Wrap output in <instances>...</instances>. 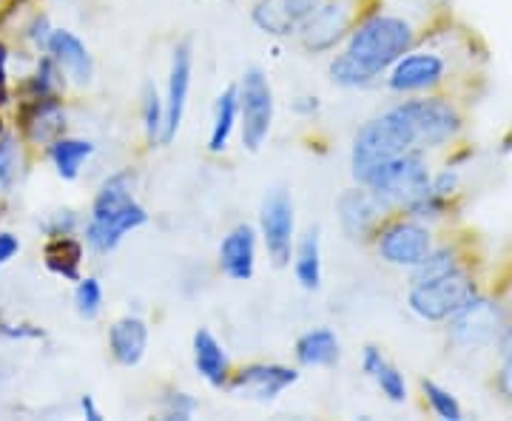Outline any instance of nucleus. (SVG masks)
<instances>
[{"label": "nucleus", "mask_w": 512, "mask_h": 421, "mask_svg": "<svg viewBox=\"0 0 512 421\" xmlns=\"http://www.w3.org/2000/svg\"><path fill=\"white\" fill-rule=\"evenodd\" d=\"M336 208H339V222H342V228H345V234L350 239L367 237L384 214L382 208H379V202L373 200V194L367 188H350V191H345L339 197V202H336Z\"/></svg>", "instance_id": "nucleus-17"}, {"label": "nucleus", "mask_w": 512, "mask_h": 421, "mask_svg": "<svg viewBox=\"0 0 512 421\" xmlns=\"http://www.w3.org/2000/svg\"><path fill=\"white\" fill-rule=\"evenodd\" d=\"M6 46H0V103H3V97H6Z\"/></svg>", "instance_id": "nucleus-41"}, {"label": "nucleus", "mask_w": 512, "mask_h": 421, "mask_svg": "<svg viewBox=\"0 0 512 421\" xmlns=\"http://www.w3.org/2000/svg\"><path fill=\"white\" fill-rule=\"evenodd\" d=\"M458 185H461V177H458L456 168H450V165H447L444 171H439V174H433V177H430V191H433V194H439V197H447V200L456 194Z\"/></svg>", "instance_id": "nucleus-35"}, {"label": "nucleus", "mask_w": 512, "mask_h": 421, "mask_svg": "<svg viewBox=\"0 0 512 421\" xmlns=\"http://www.w3.org/2000/svg\"><path fill=\"white\" fill-rule=\"evenodd\" d=\"M495 387H498V396L512 407V350L501 356V367H498V376H495Z\"/></svg>", "instance_id": "nucleus-36"}, {"label": "nucleus", "mask_w": 512, "mask_h": 421, "mask_svg": "<svg viewBox=\"0 0 512 421\" xmlns=\"http://www.w3.org/2000/svg\"><path fill=\"white\" fill-rule=\"evenodd\" d=\"M23 129L37 143H55L66 129V111L57 103L55 94L32 97V103L23 111Z\"/></svg>", "instance_id": "nucleus-19"}, {"label": "nucleus", "mask_w": 512, "mask_h": 421, "mask_svg": "<svg viewBox=\"0 0 512 421\" xmlns=\"http://www.w3.org/2000/svg\"><path fill=\"white\" fill-rule=\"evenodd\" d=\"M239 117V103H237V89H225L214 106V126H211V140H208V148L211 154H220L228 148V140H231V131L237 126Z\"/></svg>", "instance_id": "nucleus-26"}, {"label": "nucleus", "mask_w": 512, "mask_h": 421, "mask_svg": "<svg viewBox=\"0 0 512 421\" xmlns=\"http://www.w3.org/2000/svg\"><path fill=\"white\" fill-rule=\"evenodd\" d=\"M456 268H461L456 248H450V245H439V248H436V245H433V251L421 259L419 265L410 268V285H416V282H430V279H439V276L444 274H453Z\"/></svg>", "instance_id": "nucleus-27"}, {"label": "nucleus", "mask_w": 512, "mask_h": 421, "mask_svg": "<svg viewBox=\"0 0 512 421\" xmlns=\"http://www.w3.org/2000/svg\"><path fill=\"white\" fill-rule=\"evenodd\" d=\"M49 154H52V163H55L57 174H60L63 180H74V177L80 174L83 163L94 154V146L89 140L57 137L55 143H52V148H49Z\"/></svg>", "instance_id": "nucleus-25"}, {"label": "nucleus", "mask_w": 512, "mask_h": 421, "mask_svg": "<svg viewBox=\"0 0 512 421\" xmlns=\"http://www.w3.org/2000/svg\"><path fill=\"white\" fill-rule=\"evenodd\" d=\"M143 123H146V134L151 143H157L163 137V123H165V103L160 100V94L154 86H146L143 94Z\"/></svg>", "instance_id": "nucleus-29"}, {"label": "nucleus", "mask_w": 512, "mask_h": 421, "mask_svg": "<svg viewBox=\"0 0 512 421\" xmlns=\"http://www.w3.org/2000/svg\"><path fill=\"white\" fill-rule=\"evenodd\" d=\"M256 265V234L251 225H237L220 245V268L237 282H248Z\"/></svg>", "instance_id": "nucleus-18"}, {"label": "nucleus", "mask_w": 512, "mask_h": 421, "mask_svg": "<svg viewBox=\"0 0 512 421\" xmlns=\"http://www.w3.org/2000/svg\"><path fill=\"white\" fill-rule=\"evenodd\" d=\"M373 379H376L379 390H382L390 402L393 404L407 402V382H404V373L399 370V367L390 365V362H384V365L379 367V373H376Z\"/></svg>", "instance_id": "nucleus-31"}, {"label": "nucleus", "mask_w": 512, "mask_h": 421, "mask_svg": "<svg viewBox=\"0 0 512 421\" xmlns=\"http://www.w3.org/2000/svg\"><path fill=\"white\" fill-rule=\"evenodd\" d=\"M80 262H83V245L69 234H60L46 245V265L49 271L80 282Z\"/></svg>", "instance_id": "nucleus-24"}, {"label": "nucleus", "mask_w": 512, "mask_h": 421, "mask_svg": "<svg viewBox=\"0 0 512 421\" xmlns=\"http://www.w3.org/2000/svg\"><path fill=\"white\" fill-rule=\"evenodd\" d=\"M296 279L305 291H316L322 282V248H319V231L311 228L296 245Z\"/></svg>", "instance_id": "nucleus-23"}, {"label": "nucleus", "mask_w": 512, "mask_h": 421, "mask_svg": "<svg viewBox=\"0 0 512 421\" xmlns=\"http://www.w3.org/2000/svg\"><path fill=\"white\" fill-rule=\"evenodd\" d=\"M239 129L242 146L248 151H259L268 140L271 120H274V92L268 86V77L259 69H248L237 89Z\"/></svg>", "instance_id": "nucleus-7"}, {"label": "nucleus", "mask_w": 512, "mask_h": 421, "mask_svg": "<svg viewBox=\"0 0 512 421\" xmlns=\"http://www.w3.org/2000/svg\"><path fill=\"white\" fill-rule=\"evenodd\" d=\"M296 359L308 367H330L339 362V339L328 328H316L296 342Z\"/></svg>", "instance_id": "nucleus-22"}, {"label": "nucleus", "mask_w": 512, "mask_h": 421, "mask_svg": "<svg viewBox=\"0 0 512 421\" xmlns=\"http://www.w3.org/2000/svg\"><path fill=\"white\" fill-rule=\"evenodd\" d=\"M194 365L197 373L208 385L222 387L228 382V373H231V362H228V353L217 342V336L211 330H197L194 333Z\"/></svg>", "instance_id": "nucleus-21"}, {"label": "nucleus", "mask_w": 512, "mask_h": 421, "mask_svg": "<svg viewBox=\"0 0 512 421\" xmlns=\"http://www.w3.org/2000/svg\"><path fill=\"white\" fill-rule=\"evenodd\" d=\"M0 131H3V126H0Z\"/></svg>", "instance_id": "nucleus-42"}, {"label": "nucleus", "mask_w": 512, "mask_h": 421, "mask_svg": "<svg viewBox=\"0 0 512 421\" xmlns=\"http://www.w3.org/2000/svg\"><path fill=\"white\" fill-rule=\"evenodd\" d=\"M20 168L18 143L12 137H0V188H9L15 183Z\"/></svg>", "instance_id": "nucleus-32"}, {"label": "nucleus", "mask_w": 512, "mask_h": 421, "mask_svg": "<svg viewBox=\"0 0 512 421\" xmlns=\"http://www.w3.org/2000/svg\"><path fill=\"white\" fill-rule=\"evenodd\" d=\"M20 251V242L12 234H0V265H6L9 259Z\"/></svg>", "instance_id": "nucleus-38"}, {"label": "nucleus", "mask_w": 512, "mask_h": 421, "mask_svg": "<svg viewBox=\"0 0 512 421\" xmlns=\"http://www.w3.org/2000/svg\"><path fill=\"white\" fill-rule=\"evenodd\" d=\"M259 222H262V237L276 268L288 265L293 251V200L285 188L268 191V197L262 200Z\"/></svg>", "instance_id": "nucleus-12"}, {"label": "nucleus", "mask_w": 512, "mask_h": 421, "mask_svg": "<svg viewBox=\"0 0 512 421\" xmlns=\"http://www.w3.org/2000/svg\"><path fill=\"white\" fill-rule=\"evenodd\" d=\"M387 359H384V353L376 345H367L365 356H362V367H365L367 376H376L379 373V367L384 365Z\"/></svg>", "instance_id": "nucleus-37"}, {"label": "nucleus", "mask_w": 512, "mask_h": 421, "mask_svg": "<svg viewBox=\"0 0 512 421\" xmlns=\"http://www.w3.org/2000/svg\"><path fill=\"white\" fill-rule=\"evenodd\" d=\"M49 35H52V29H49V20L37 18L35 26H32V40H35V43H40V46H46V43H49Z\"/></svg>", "instance_id": "nucleus-39"}, {"label": "nucleus", "mask_w": 512, "mask_h": 421, "mask_svg": "<svg viewBox=\"0 0 512 421\" xmlns=\"http://www.w3.org/2000/svg\"><path fill=\"white\" fill-rule=\"evenodd\" d=\"M299 379V373L293 367L285 365H251L245 370H239L237 379H234V390L237 393H245L251 399H259V402H268V399H276L285 387H291L293 382Z\"/></svg>", "instance_id": "nucleus-15"}, {"label": "nucleus", "mask_w": 512, "mask_h": 421, "mask_svg": "<svg viewBox=\"0 0 512 421\" xmlns=\"http://www.w3.org/2000/svg\"><path fill=\"white\" fill-rule=\"evenodd\" d=\"M478 291L476 276L464 268L453 274H444L430 282H416L407 291V305L424 322H447L456 311H461Z\"/></svg>", "instance_id": "nucleus-5"}, {"label": "nucleus", "mask_w": 512, "mask_h": 421, "mask_svg": "<svg viewBox=\"0 0 512 421\" xmlns=\"http://www.w3.org/2000/svg\"><path fill=\"white\" fill-rule=\"evenodd\" d=\"M319 6L322 0H259L254 6V23L268 35H296Z\"/></svg>", "instance_id": "nucleus-14"}, {"label": "nucleus", "mask_w": 512, "mask_h": 421, "mask_svg": "<svg viewBox=\"0 0 512 421\" xmlns=\"http://www.w3.org/2000/svg\"><path fill=\"white\" fill-rule=\"evenodd\" d=\"M507 313L501 308V302L493 296L476 293L461 311H456L447 319V336L456 348L481 350L490 348L498 336V330L504 328Z\"/></svg>", "instance_id": "nucleus-6"}, {"label": "nucleus", "mask_w": 512, "mask_h": 421, "mask_svg": "<svg viewBox=\"0 0 512 421\" xmlns=\"http://www.w3.org/2000/svg\"><path fill=\"white\" fill-rule=\"evenodd\" d=\"M191 66H194V55H191V43L183 40L174 57H171V72H168V92H165V123L160 143H171L180 131L183 123L185 103H188V89H191Z\"/></svg>", "instance_id": "nucleus-13"}, {"label": "nucleus", "mask_w": 512, "mask_h": 421, "mask_svg": "<svg viewBox=\"0 0 512 421\" xmlns=\"http://www.w3.org/2000/svg\"><path fill=\"white\" fill-rule=\"evenodd\" d=\"M46 49H49V55L55 60L57 69L69 74L77 86L92 83V55H89V49L83 46L80 37H74L72 32H66V29H52Z\"/></svg>", "instance_id": "nucleus-16"}, {"label": "nucleus", "mask_w": 512, "mask_h": 421, "mask_svg": "<svg viewBox=\"0 0 512 421\" xmlns=\"http://www.w3.org/2000/svg\"><path fill=\"white\" fill-rule=\"evenodd\" d=\"M109 345L111 356L120 362V365L134 367L143 356H146L148 348V328L143 319L137 316H123L117 319L109 330Z\"/></svg>", "instance_id": "nucleus-20"}, {"label": "nucleus", "mask_w": 512, "mask_h": 421, "mask_svg": "<svg viewBox=\"0 0 512 421\" xmlns=\"http://www.w3.org/2000/svg\"><path fill=\"white\" fill-rule=\"evenodd\" d=\"M29 89H32L35 97H49V94L57 92V69L52 57L40 60V69H37L35 77L29 80Z\"/></svg>", "instance_id": "nucleus-33"}, {"label": "nucleus", "mask_w": 512, "mask_h": 421, "mask_svg": "<svg viewBox=\"0 0 512 421\" xmlns=\"http://www.w3.org/2000/svg\"><path fill=\"white\" fill-rule=\"evenodd\" d=\"M194 410H197V402L188 393H171V396H165V419L188 421L194 416Z\"/></svg>", "instance_id": "nucleus-34"}, {"label": "nucleus", "mask_w": 512, "mask_h": 421, "mask_svg": "<svg viewBox=\"0 0 512 421\" xmlns=\"http://www.w3.org/2000/svg\"><path fill=\"white\" fill-rule=\"evenodd\" d=\"M410 111L416 120V137H419V148H441L447 143H453L458 137V131L464 126L458 109L447 100V97H413L410 100Z\"/></svg>", "instance_id": "nucleus-10"}, {"label": "nucleus", "mask_w": 512, "mask_h": 421, "mask_svg": "<svg viewBox=\"0 0 512 421\" xmlns=\"http://www.w3.org/2000/svg\"><path fill=\"white\" fill-rule=\"evenodd\" d=\"M447 77V60L430 49L404 52L387 74V89L396 94H430Z\"/></svg>", "instance_id": "nucleus-9"}, {"label": "nucleus", "mask_w": 512, "mask_h": 421, "mask_svg": "<svg viewBox=\"0 0 512 421\" xmlns=\"http://www.w3.org/2000/svg\"><path fill=\"white\" fill-rule=\"evenodd\" d=\"M356 18V0H322V6L302 23L299 35L308 52H328L348 35Z\"/></svg>", "instance_id": "nucleus-11"}, {"label": "nucleus", "mask_w": 512, "mask_h": 421, "mask_svg": "<svg viewBox=\"0 0 512 421\" xmlns=\"http://www.w3.org/2000/svg\"><path fill=\"white\" fill-rule=\"evenodd\" d=\"M148 214L131 194V174L120 171L100 185L92 205V220L86 225V242L97 254L114 251L128 231L146 225Z\"/></svg>", "instance_id": "nucleus-3"}, {"label": "nucleus", "mask_w": 512, "mask_h": 421, "mask_svg": "<svg viewBox=\"0 0 512 421\" xmlns=\"http://www.w3.org/2000/svg\"><path fill=\"white\" fill-rule=\"evenodd\" d=\"M80 407H83V416L89 421H100L103 419V413L97 410V404H94L92 396H83V402H80Z\"/></svg>", "instance_id": "nucleus-40"}, {"label": "nucleus", "mask_w": 512, "mask_h": 421, "mask_svg": "<svg viewBox=\"0 0 512 421\" xmlns=\"http://www.w3.org/2000/svg\"><path fill=\"white\" fill-rule=\"evenodd\" d=\"M410 148H419V137H416V120L410 111V100H402L396 106L367 120L362 129L356 131L353 140V151H350V168L359 185L387 160L407 154Z\"/></svg>", "instance_id": "nucleus-2"}, {"label": "nucleus", "mask_w": 512, "mask_h": 421, "mask_svg": "<svg viewBox=\"0 0 512 421\" xmlns=\"http://www.w3.org/2000/svg\"><path fill=\"white\" fill-rule=\"evenodd\" d=\"M421 390H424V399L430 404V410L444 421H461L464 419V410H461V404L458 399L447 390V387L436 385L433 379H424L421 382Z\"/></svg>", "instance_id": "nucleus-28"}, {"label": "nucleus", "mask_w": 512, "mask_h": 421, "mask_svg": "<svg viewBox=\"0 0 512 421\" xmlns=\"http://www.w3.org/2000/svg\"><path fill=\"white\" fill-rule=\"evenodd\" d=\"M376 251L387 265L396 268H413L421 259L433 251V234L427 228V222L413 220V217H399V220L387 222L379 239H376Z\"/></svg>", "instance_id": "nucleus-8"}, {"label": "nucleus", "mask_w": 512, "mask_h": 421, "mask_svg": "<svg viewBox=\"0 0 512 421\" xmlns=\"http://www.w3.org/2000/svg\"><path fill=\"white\" fill-rule=\"evenodd\" d=\"M416 29L399 15H373L350 32L348 49L330 63V80L345 89H359L379 80L390 66L410 52Z\"/></svg>", "instance_id": "nucleus-1"}, {"label": "nucleus", "mask_w": 512, "mask_h": 421, "mask_svg": "<svg viewBox=\"0 0 512 421\" xmlns=\"http://www.w3.org/2000/svg\"><path fill=\"white\" fill-rule=\"evenodd\" d=\"M74 305H77V313L83 316V319H94L100 308H103V288H100V282L97 279H80V285H77V291H74Z\"/></svg>", "instance_id": "nucleus-30"}, {"label": "nucleus", "mask_w": 512, "mask_h": 421, "mask_svg": "<svg viewBox=\"0 0 512 421\" xmlns=\"http://www.w3.org/2000/svg\"><path fill=\"white\" fill-rule=\"evenodd\" d=\"M430 165L424 160V148H410L393 160L379 165L365 180V188L379 202L384 214H402L410 202L430 194Z\"/></svg>", "instance_id": "nucleus-4"}]
</instances>
